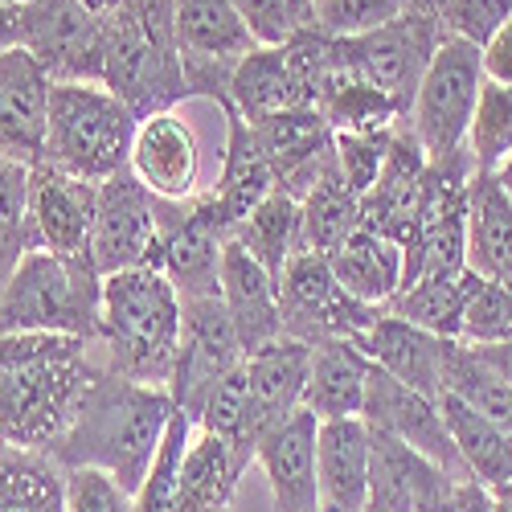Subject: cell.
<instances>
[{
	"label": "cell",
	"mask_w": 512,
	"mask_h": 512,
	"mask_svg": "<svg viewBox=\"0 0 512 512\" xmlns=\"http://www.w3.org/2000/svg\"><path fill=\"white\" fill-rule=\"evenodd\" d=\"M173 410L177 402L168 390L140 386V381H127L99 365L50 455L66 472L74 467L107 472L123 492L136 496L148 480V467L160 451Z\"/></svg>",
	"instance_id": "1"
},
{
	"label": "cell",
	"mask_w": 512,
	"mask_h": 512,
	"mask_svg": "<svg viewBox=\"0 0 512 512\" xmlns=\"http://www.w3.org/2000/svg\"><path fill=\"white\" fill-rule=\"evenodd\" d=\"M87 340L50 332H0V443L54 451L95 377Z\"/></svg>",
	"instance_id": "2"
},
{
	"label": "cell",
	"mask_w": 512,
	"mask_h": 512,
	"mask_svg": "<svg viewBox=\"0 0 512 512\" xmlns=\"http://www.w3.org/2000/svg\"><path fill=\"white\" fill-rule=\"evenodd\" d=\"M181 295L164 271L140 267L103 279V324L99 345L107 349V369L140 381V386H173L181 357Z\"/></svg>",
	"instance_id": "3"
},
{
	"label": "cell",
	"mask_w": 512,
	"mask_h": 512,
	"mask_svg": "<svg viewBox=\"0 0 512 512\" xmlns=\"http://www.w3.org/2000/svg\"><path fill=\"white\" fill-rule=\"evenodd\" d=\"M103 87L132 107L136 119L173 111L189 99L173 33V0H119L107 17Z\"/></svg>",
	"instance_id": "4"
},
{
	"label": "cell",
	"mask_w": 512,
	"mask_h": 512,
	"mask_svg": "<svg viewBox=\"0 0 512 512\" xmlns=\"http://www.w3.org/2000/svg\"><path fill=\"white\" fill-rule=\"evenodd\" d=\"M103 324V275L91 259H62L29 250L9 287L0 291V332H50L99 345Z\"/></svg>",
	"instance_id": "5"
},
{
	"label": "cell",
	"mask_w": 512,
	"mask_h": 512,
	"mask_svg": "<svg viewBox=\"0 0 512 512\" xmlns=\"http://www.w3.org/2000/svg\"><path fill=\"white\" fill-rule=\"evenodd\" d=\"M140 119L103 82H54L41 160L70 177L103 185L127 168Z\"/></svg>",
	"instance_id": "6"
},
{
	"label": "cell",
	"mask_w": 512,
	"mask_h": 512,
	"mask_svg": "<svg viewBox=\"0 0 512 512\" xmlns=\"http://www.w3.org/2000/svg\"><path fill=\"white\" fill-rule=\"evenodd\" d=\"M472 177L476 164L467 148L426 164L418 213L402 242V291L422 279H447L467 271V189H472Z\"/></svg>",
	"instance_id": "7"
},
{
	"label": "cell",
	"mask_w": 512,
	"mask_h": 512,
	"mask_svg": "<svg viewBox=\"0 0 512 512\" xmlns=\"http://www.w3.org/2000/svg\"><path fill=\"white\" fill-rule=\"evenodd\" d=\"M185 201H164L152 189L136 181L132 168H119L115 177L99 185V213L91 234V263L95 271L119 275V271H160L164 263V230L173 226Z\"/></svg>",
	"instance_id": "8"
},
{
	"label": "cell",
	"mask_w": 512,
	"mask_h": 512,
	"mask_svg": "<svg viewBox=\"0 0 512 512\" xmlns=\"http://www.w3.org/2000/svg\"><path fill=\"white\" fill-rule=\"evenodd\" d=\"M447 37L451 33L443 17L406 9L381 29H369L361 37H336V50H340V66H345L349 78L369 82L381 95H390L410 119V103L422 87V74L431 70Z\"/></svg>",
	"instance_id": "9"
},
{
	"label": "cell",
	"mask_w": 512,
	"mask_h": 512,
	"mask_svg": "<svg viewBox=\"0 0 512 512\" xmlns=\"http://www.w3.org/2000/svg\"><path fill=\"white\" fill-rule=\"evenodd\" d=\"M480 87H484V54L472 41L447 37L431 70L422 74V87H418V95L410 103V119H406V127L418 136L422 152L431 160H443V156L467 148Z\"/></svg>",
	"instance_id": "10"
},
{
	"label": "cell",
	"mask_w": 512,
	"mask_h": 512,
	"mask_svg": "<svg viewBox=\"0 0 512 512\" xmlns=\"http://www.w3.org/2000/svg\"><path fill=\"white\" fill-rule=\"evenodd\" d=\"M279 283V308H283V336L304 340V345H324V340H357L386 308H369L340 287L332 275L328 254L295 250Z\"/></svg>",
	"instance_id": "11"
},
{
	"label": "cell",
	"mask_w": 512,
	"mask_h": 512,
	"mask_svg": "<svg viewBox=\"0 0 512 512\" xmlns=\"http://www.w3.org/2000/svg\"><path fill=\"white\" fill-rule=\"evenodd\" d=\"M173 33L185 62V91L189 99H230L234 66L259 50V37L250 33L242 13L230 0H173Z\"/></svg>",
	"instance_id": "12"
},
{
	"label": "cell",
	"mask_w": 512,
	"mask_h": 512,
	"mask_svg": "<svg viewBox=\"0 0 512 512\" xmlns=\"http://www.w3.org/2000/svg\"><path fill=\"white\" fill-rule=\"evenodd\" d=\"M21 50H29L54 82H103L107 17L78 0H33L21 5Z\"/></svg>",
	"instance_id": "13"
},
{
	"label": "cell",
	"mask_w": 512,
	"mask_h": 512,
	"mask_svg": "<svg viewBox=\"0 0 512 512\" xmlns=\"http://www.w3.org/2000/svg\"><path fill=\"white\" fill-rule=\"evenodd\" d=\"M181 357H177V373H173V394L177 410H185L193 422L201 418L209 394L218 390V381L238 369L246 361L230 312L222 304V295H205V300H181Z\"/></svg>",
	"instance_id": "14"
},
{
	"label": "cell",
	"mask_w": 512,
	"mask_h": 512,
	"mask_svg": "<svg viewBox=\"0 0 512 512\" xmlns=\"http://www.w3.org/2000/svg\"><path fill=\"white\" fill-rule=\"evenodd\" d=\"M95 213H99V185L70 177L46 160L29 168V205H25L29 250H50L62 254V259H91Z\"/></svg>",
	"instance_id": "15"
},
{
	"label": "cell",
	"mask_w": 512,
	"mask_h": 512,
	"mask_svg": "<svg viewBox=\"0 0 512 512\" xmlns=\"http://www.w3.org/2000/svg\"><path fill=\"white\" fill-rule=\"evenodd\" d=\"M361 418L369 426H377V431H390L402 443H410L414 451H422L431 463H439L455 484L472 480V476H467V467H463V459H459V451H455V443H451V431H447V422H443L439 402L422 398L418 390L406 386V381L390 377L386 369H377V365L369 369Z\"/></svg>",
	"instance_id": "16"
},
{
	"label": "cell",
	"mask_w": 512,
	"mask_h": 512,
	"mask_svg": "<svg viewBox=\"0 0 512 512\" xmlns=\"http://www.w3.org/2000/svg\"><path fill=\"white\" fill-rule=\"evenodd\" d=\"M451 500L455 480L439 463L369 426V512H447Z\"/></svg>",
	"instance_id": "17"
},
{
	"label": "cell",
	"mask_w": 512,
	"mask_h": 512,
	"mask_svg": "<svg viewBox=\"0 0 512 512\" xmlns=\"http://www.w3.org/2000/svg\"><path fill=\"white\" fill-rule=\"evenodd\" d=\"M230 246V226L218 213L209 193L181 205L173 226L164 230V263L160 271L173 279L181 300H205L222 295V259Z\"/></svg>",
	"instance_id": "18"
},
{
	"label": "cell",
	"mask_w": 512,
	"mask_h": 512,
	"mask_svg": "<svg viewBox=\"0 0 512 512\" xmlns=\"http://www.w3.org/2000/svg\"><path fill=\"white\" fill-rule=\"evenodd\" d=\"M127 168L136 173L144 189H152L164 201H193L201 197V148L197 132L177 115V111H160L140 119L132 156Z\"/></svg>",
	"instance_id": "19"
},
{
	"label": "cell",
	"mask_w": 512,
	"mask_h": 512,
	"mask_svg": "<svg viewBox=\"0 0 512 512\" xmlns=\"http://www.w3.org/2000/svg\"><path fill=\"white\" fill-rule=\"evenodd\" d=\"M316 439H320V418L304 406L259 439L254 463L267 472L275 512H320Z\"/></svg>",
	"instance_id": "20"
},
{
	"label": "cell",
	"mask_w": 512,
	"mask_h": 512,
	"mask_svg": "<svg viewBox=\"0 0 512 512\" xmlns=\"http://www.w3.org/2000/svg\"><path fill=\"white\" fill-rule=\"evenodd\" d=\"M250 132L259 140L279 189H287L295 201L316 185L324 164L332 160V127L316 107L271 115L263 123H250Z\"/></svg>",
	"instance_id": "21"
},
{
	"label": "cell",
	"mask_w": 512,
	"mask_h": 512,
	"mask_svg": "<svg viewBox=\"0 0 512 512\" xmlns=\"http://www.w3.org/2000/svg\"><path fill=\"white\" fill-rule=\"evenodd\" d=\"M308 373H312V345L291 340V336H283L275 345L246 357V377H250L246 426H250L254 451H259V439L271 431V426H279L283 418H291L304 406Z\"/></svg>",
	"instance_id": "22"
},
{
	"label": "cell",
	"mask_w": 512,
	"mask_h": 512,
	"mask_svg": "<svg viewBox=\"0 0 512 512\" xmlns=\"http://www.w3.org/2000/svg\"><path fill=\"white\" fill-rule=\"evenodd\" d=\"M353 345L377 369H386L390 377L406 381V386L418 390L422 398L439 402V394H443V349H447L443 336L426 332V328H418V324H410L386 308Z\"/></svg>",
	"instance_id": "23"
},
{
	"label": "cell",
	"mask_w": 512,
	"mask_h": 512,
	"mask_svg": "<svg viewBox=\"0 0 512 512\" xmlns=\"http://www.w3.org/2000/svg\"><path fill=\"white\" fill-rule=\"evenodd\" d=\"M222 304L230 312L234 336H238L246 357L283 340L279 283L263 263H254L234 238H230L226 259H222Z\"/></svg>",
	"instance_id": "24"
},
{
	"label": "cell",
	"mask_w": 512,
	"mask_h": 512,
	"mask_svg": "<svg viewBox=\"0 0 512 512\" xmlns=\"http://www.w3.org/2000/svg\"><path fill=\"white\" fill-rule=\"evenodd\" d=\"M426 164H431V156L422 152L418 136L410 132L406 123H398L390 156H386V164H381V177L361 197V226L386 234V238H394L402 246L410 226H414V213H418Z\"/></svg>",
	"instance_id": "25"
},
{
	"label": "cell",
	"mask_w": 512,
	"mask_h": 512,
	"mask_svg": "<svg viewBox=\"0 0 512 512\" xmlns=\"http://www.w3.org/2000/svg\"><path fill=\"white\" fill-rule=\"evenodd\" d=\"M316 488H320V512H369V426L365 418L320 422Z\"/></svg>",
	"instance_id": "26"
},
{
	"label": "cell",
	"mask_w": 512,
	"mask_h": 512,
	"mask_svg": "<svg viewBox=\"0 0 512 512\" xmlns=\"http://www.w3.org/2000/svg\"><path fill=\"white\" fill-rule=\"evenodd\" d=\"M222 115H226V152H222V173H218V185L209 189V197L218 201V213L226 218L230 234L238 222H246L254 209H259L275 189V173L271 164L259 148V140H254L250 123L238 115V107L230 99H218Z\"/></svg>",
	"instance_id": "27"
},
{
	"label": "cell",
	"mask_w": 512,
	"mask_h": 512,
	"mask_svg": "<svg viewBox=\"0 0 512 512\" xmlns=\"http://www.w3.org/2000/svg\"><path fill=\"white\" fill-rule=\"evenodd\" d=\"M467 267L512 291V197L492 173H476L467 189Z\"/></svg>",
	"instance_id": "28"
},
{
	"label": "cell",
	"mask_w": 512,
	"mask_h": 512,
	"mask_svg": "<svg viewBox=\"0 0 512 512\" xmlns=\"http://www.w3.org/2000/svg\"><path fill=\"white\" fill-rule=\"evenodd\" d=\"M50 91H54V78L29 50L17 46V50L0 54V115H5L17 144L25 148L29 168L41 160V152H46Z\"/></svg>",
	"instance_id": "29"
},
{
	"label": "cell",
	"mask_w": 512,
	"mask_h": 512,
	"mask_svg": "<svg viewBox=\"0 0 512 512\" xmlns=\"http://www.w3.org/2000/svg\"><path fill=\"white\" fill-rule=\"evenodd\" d=\"M332 275L340 279L353 300L369 304V308H390L402 291V271H406V259H402V246L386 234H377L369 226H361L353 238H345L332 254Z\"/></svg>",
	"instance_id": "30"
},
{
	"label": "cell",
	"mask_w": 512,
	"mask_h": 512,
	"mask_svg": "<svg viewBox=\"0 0 512 512\" xmlns=\"http://www.w3.org/2000/svg\"><path fill=\"white\" fill-rule=\"evenodd\" d=\"M369 369H373V361L353 345V340H324V345H312V373H308V390H304V410H312L320 422L361 418Z\"/></svg>",
	"instance_id": "31"
},
{
	"label": "cell",
	"mask_w": 512,
	"mask_h": 512,
	"mask_svg": "<svg viewBox=\"0 0 512 512\" xmlns=\"http://www.w3.org/2000/svg\"><path fill=\"white\" fill-rule=\"evenodd\" d=\"M230 103L238 107V115L246 123H263V119L283 115V111L312 107V99L304 95V87L295 82L287 58H283V46H259L234 66Z\"/></svg>",
	"instance_id": "32"
},
{
	"label": "cell",
	"mask_w": 512,
	"mask_h": 512,
	"mask_svg": "<svg viewBox=\"0 0 512 512\" xmlns=\"http://www.w3.org/2000/svg\"><path fill=\"white\" fill-rule=\"evenodd\" d=\"M246 472V463L238 451L197 426L193 447L185 455L181 472V492H177V512H234L238 480Z\"/></svg>",
	"instance_id": "33"
},
{
	"label": "cell",
	"mask_w": 512,
	"mask_h": 512,
	"mask_svg": "<svg viewBox=\"0 0 512 512\" xmlns=\"http://www.w3.org/2000/svg\"><path fill=\"white\" fill-rule=\"evenodd\" d=\"M439 410H443V422H447L451 443L467 467V476L484 488L508 484L512 480V439L504 431H496L480 410H472L463 398H455L447 390L439 394Z\"/></svg>",
	"instance_id": "34"
},
{
	"label": "cell",
	"mask_w": 512,
	"mask_h": 512,
	"mask_svg": "<svg viewBox=\"0 0 512 512\" xmlns=\"http://www.w3.org/2000/svg\"><path fill=\"white\" fill-rule=\"evenodd\" d=\"M0 512H66V467L50 451L0 443Z\"/></svg>",
	"instance_id": "35"
},
{
	"label": "cell",
	"mask_w": 512,
	"mask_h": 512,
	"mask_svg": "<svg viewBox=\"0 0 512 512\" xmlns=\"http://www.w3.org/2000/svg\"><path fill=\"white\" fill-rule=\"evenodd\" d=\"M300 222H304V250L316 254H332L340 242L361 230V197L340 177L336 152L316 177V185L300 197Z\"/></svg>",
	"instance_id": "36"
},
{
	"label": "cell",
	"mask_w": 512,
	"mask_h": 512,
	"mask_svg": "<svg viewBox=\"0 0 512 512\" xmlns=\"http://www.w3.org/2000/svg\"><path fill=\"white\" fill-rule=\"evenodd\" d=\"M254 263H263L275 279L283 275L287 259L295 250H304V222H300V201L287 189H275L246 222L234 226L230 234Z\"/></svg>",
	"instance_id": "37"
},
{
	"label": "cell",
	"mask_w": 512,
	"mask_h": 512,
	"mask_svg": "<svg viewBox=\"0 0 512 512\" xmlns=\"http://www.w3.org/2000/svg\"><path fill=\"white\" fill-rule=\"evenodd\" d=\"M484 279L467 267L459 275H447V279H422L406 291H398V300L390 304L394 316L435 332L443 340H459V328H463V312L472 304V295Z\"/></svg>",
	"instance_id": "38"
},
{
	"label": "cell",
	"mask_w": 512,
	"mask_h": 512,
	"mask_svg": "<svg viewBox=\"0 0 512 512\" xmlns=\"http://www.w3.org/2000/svg\"><path fill=\"white\" fill-rule=\"evenodd\" d=\"M443 390L480 410L496 431L512 439V386L500 373H492L463 340H447L443 349Z\"/></svg>",
	"instance_id": "39"
},
{
	"label": "cell",
	"mask_w": 512,
	"mask_h": 512,
	"mask_svg": "<svg viewBox=\"0 0 512 512\" xmlns=\"http://www.w3.org/2000/svg\"><path fill=\"white\" fill-rule=\"evenodd\" d=\"M320 111H324L332 132H357V136L394 132L398 123H406L402 107L390 95H381L377 87H369V82H357L349 74H340L332 82V91L324 95Z\"/></svg>",
	"instance_id": "40"
},
{
	"label": "cell",
	"mask_w": 512,
	"mask_h": 512,
	"mask_svg": "<svg viewBox=\"0 0 512 512\" xmlns=\"http://www.w3.org/2000/svg\"><path fill=\"white\" fill-rule=\"evenodd\" d=\"M197 422L185 410H173L168 431L160 439V451L148 467V480L136 492V512H177V492H181V472H185V455L193 447Z\"/></svg>",
	"instance_id": "41"
},
{
	"label": "cell",
	"mask_w": 512,
	"mask_h": 512,
	"mask_svg": "<svg viewBox=\"0 0 512 512\" xmlns=\"http://www.w3.org/2000/svg\"><path fill=\"white\" fill-rule=\"evenodd\" d=\"M467 156H472L476 173H492V177L508 164V156H512V87H500V82L484 78L472 132H467Z\"/></svg>",
	"instance_id": "42"
},
{
	"label": "cell",
	"mask_w": 512,
	"mask_h": 512,
	"mask_svg": "<svg viewBox=\"0 0 512 512\" xmlns=\"http://www.w3.org/2000/svg\"><path fill=\"white\" fill-rule=\"evenodd\" d=\"M25 205H29V164L0 156V291L9 287L17 263L29 254Z\"/></svg>",
	"instance_id": "43"
},
{
	"label": "cell",
	"mask_w": 512,
	"mask_h": 512,
	"mask_svg": "<svg viewBox=\"0 0 512 512\" xmlns=\"http://www.w3.org/2000/svg\"><path fill=\"white\" fill-rule=\"evenodd\" d=\"M406 13V0H308V25L328 37H361Z\"/></svg>",
	"instance_id": "44"
},
{
	"label": "cell",
	"mask_w": 512,
	"mask_h": 512,
	"mask_svg": "<svg viewBox=\"0 0 512 512\" xmlns=\"http://www.w3.org/2000/svg\"><path fill=\"white\" fill-rule=\"evenodd\" d=\"M398 132V127H394ZM394 132H369V136H357V132H332V152H336V168L345 185L365 197L377 177H381V164L390 156V144H394Z\"/></svg>",
	"instance_id": "45"
},
{
	"label": "cell",
	"mask_w": 512,
	"mask_h": 512,
	"mask_svg": "<svg viewBox=\"0 0 512 512\" xmlns=\"http://www.w3.org/2000/svg\"><path fill=\"white\" fill-rule=\"evenodd\" d=\"M463 345H504L512 340V291L500 283H480L459 328Z\"/></svg>",
	"instance_id": "46"
},
{
	"label": "cell",
	"mask_w": 512,
	"mask_h": 512,
	"mask_svg": "<svg viewBox=\"0 0 512 512\" xmlns=\"http://www.w3.org/2000/svg\"><path fill=\"white\" fill-rule=\"evenodd\" d=\"M259 37V46H283V41L308 25V0H230Z\"/></svg>",
	"instance_id": "47"
},
{
	"label": "cell",
	"mask_w": 512,
	"mask_h": 512,
	"mask_svg": "<svg viewBox=\"0 0 512 512\" xmlns=\"http://www.w3.org/2000/svg\"><path fill=\"white\" fill-rule=\"evenodd\" d=\"M66 512H136V496L123 492L107 472L74 467L66 472Z\"/></svg>",
	"instance_id": "48"
},
{
	"label": "cell",
	"mask_w": 512,
	"mask_h": 512,
	"mask_svg": "<svg viewBox=\"0 0 512 512\" xmlns=\"http://www.w3.org/2000/svg\"><path fill=\"white\" fill-rule=\"evenodd\" d=\"M508 17H512V0H451L443 9L447 33L459 41H472L476 50L488 46Z\"/></svg>",
	"instance_id": "49"
},
{
	"label": "cell",
	"mask_w": 512,
	"mask_h": 512,
	"mask_svg": "<svg viewBox=\"0 0 512 512\" xmlns=\"http://www.w3.org/2000/svg\"><path fill=\"white\" fill-rule=\"evenodd\" d=\"M480 54H484V78L500 82V87H512V17L496 29V37Z\"/></svg>",
	"instance_id": "50"
},
{
	"label": "cell",
	"mask_w": 512,
	"mask_h": 512,
	"mask_svg": "<svg viewBox=\"0 0 512 512\" xmlns=\"http://www.w3.org/2000/svg\"><path fill=\"white\" fill-rule=\"evenodd\" d=\"M451 512H496V500H492V488L467 480V484H455V500H451Z\"/></svg>",
	"instance_id": "51"
},
{
	"label": "cell",
	"mask_w": 512,
	"mask_h": 512,
	"mask_svg": "<svg viewBox=\"0 0 512 512\" xmlns=\"http://www.w3.org/2000/svg\"><path fill=\"white\" fill-rule=\"evenodd\" d=\"M472 353L512 386V340H504V345H472Z\"/></svg>",
	"instance_id": "52"
},
{
	"label": "cell",
	"mask_w": 512,
	"mask_h": 512,
	"mask_svg": "<svg viewBox=\"0 0 512 512\" xmlns=\"http://www.w3.org/2000/svg\"><path fill=\"white\" fill-rule=\"evenodd\" d=\"M21 46V5H0V54Z\"/></svg>",
	"instance_id": "53"
},
{
	"label": "cell",
	"mask_w": 512,
	"mask_h": 512,
	"mask_svg": "<svg viewBox=\"0 0 512 512\" xmlns=\"http://www.w3.org/2000/svg\"><path fill=\"white\" fill-rule=\"evenodd\" d=\"M0 156H9V160L29 164V156H25V148L17 144V136H13V127L5 123V115H0Z\"/></svg>",
	"instance_id": "54"
},
{
	"label": "cell",
	"mask_w": 512,
	"mask_h": 512,
	"mask_svg": "<svg viewBox=\"0 0 512 512\" xmlns=\"http://www.w3.org/2000/svg\"><path fill=\"white\" fill-rule=\"evenodd\" d=\"M451 5V0H406V9H418V13H435L443 17V9Z\"/></svg>",
	"instance_id": "55"
},
{
	"label": "cell",
	"mask_w": 512,
	"mask_h": 512,
	"mask_svg": "<svg viewBox=\"0 0 512 512\" xmlns=\"http://www.w3.org/2000/svg\"><path fill=\"white\" fill-rule=\"evenodd\" d=\"M496 181H500V185H504V193L512 197V156H508V164H504L500 173H496Z\"/></svg>",
	"instance_id": "56"
},
{
	"label": "cell",
	"mask_w": 512,
	"mask_h": 512,
	"mask_svg": "<svg viewBox=\"0 0 512 512\" xmlns=\"http://www.w3.org/2000/svg\"><path fill=\"white\" fill-rule=\"evenodd\" d=\"M492 496H500V500H508V504H512V480H508V484H500V488H492Z\"/></svg>",
	"instance_id": "57"
},
{
	"label": "cell",
	"mask_w": 512,
	"mask_h": 512,
	"mask_svg": "<svg viewBox=\"0 0 512 512\" xmlns=\"http://www.w3.org/2000/svg\"><path fill=\"white\" fill-rule=\"evenodd\" d=\"M492 500H496V512H512V504H508V500H500V496H492Z\"/></svg>",
	"instance_id": "58"
},
{
	"label": "cell",
	"mask_w": 512,
	"mask_h": 512,
	"mask_svg": "<svg viewBox=\"0 0 512 512\" xmlns=\"http://www.w3.org/2000/svg\"><path fill=\"white\" fill-rule=\"evenodd\" d=\"M0 5H33V0H0Z\"/></svg>",
	"instance_id": "59"
},
{
	"label": "cell",
	"mask_w": 512,
	"mask_h": 512,
	"mask_svg": "<svg viewBox=\"0 0 512 512\" xmlns=\"http://www.w3.org/2000/svg\"><path fill=\"white\" fill-rule=\"evenodd\" d=\"M447 512H451V508H447Z\"/></svg>",
	"instance_id": "60"
}]
</instances>
